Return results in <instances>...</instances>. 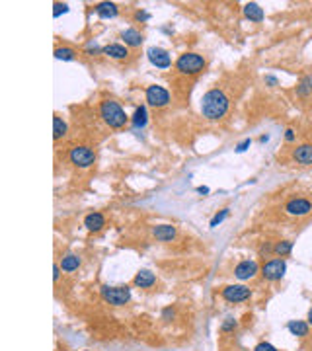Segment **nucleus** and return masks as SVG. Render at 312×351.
<instances>
[{"instance_id": "f257e3e1", "label": "nucleus", "mask_w": 312, "mask_h": 351, "mask_svg": "<svg viewBox=\"0 0 312 351\" xmlns=\"http://www.w3.org/2000/svg\"><path fill=\"white\" fill-rule=\"evenodd\" d=\"M228 106H230L228 98H226V94H224L223 90H219V88L209 90V92L201 98V113H203V117L211 119V121H217V119H221V117L226 115Z\"/></svg>"}, {"instance_id": "f03ea898", "label": "nucleus", "mask_w": 312, "mask_h": 351, "mask_svg": "<svg viewBox=\"0 0 312 351\" xmlns=\"http://www.w3.org/2000/svg\"><path fill=\"white\" fill-rule=\"evenodd\" d=\"M100 117L111 129H121L129 121V115L125 113V109L119 106V102H115V100H104L100 104Z\"/></svg>"}, {"instance_id": "7ed1b4c3", "label": "nucleus", "mask_w": 312, "mask_h": 351, "mask_svg": "<svg viewBox=\"0 0 312 351\" xmlns=\"http://www.w3.org/2000/svg\"><path fill=\"white\" fill-rule=\"evenodd\" d=\"M205 59L199 53H184L176 61V70L182 74H199L205 68Z\"/></svg>"}, {"instance_id": "20e7f679", "label": "nucleus", "mask_w": 312, "mask_h": 351, "mask_svg": "<svg viewBox=\"0 0 312 351\" xmlns=\"http://www.w3.org/2000/svg\"><path fill=\"white\" fill-rule=\"evenodd\" d=\"M102 299L113 306H123L127 302L131 301V289L123 285V287H109V285H104L102 287Z\"/></svg>"}, {"instance_id": "39448f33", "label": "nucleus", "mask_w": 312, "mask_h": 351, "mask_svg": "<svg viewBox=\"0 0 312 351\" xmlns=\"http://www.w3.org/2000/svg\"><path fill=\"white\" fill-rule=\"evenodd\" d=\"M68 160L78 168H90L96 162V152L90 146H74L68 152Z\"/></svg>"}, {"instance_id": "423d86ee", "label": "nucleus", "mask_w": 312, "mask_h": 351, "mask_svg": "<svg viewBox=\"0 0 312 351\" xmlns=\"http://www.w3.org/2000/svg\"><path fill=\"white\" fill-rule=\"evenodd\" d=\"M287 271V263L281 258H275V260H269L262 265V275L263 279L267 281H279L283 275Z\"/></svg>"}, {"instance_id": "0eeeda50", "label": "nucleus", "mask_w": 312, "mask_h": 351, "mask_svg": "<svg viewBox=\"0 0 312 351\" xmlns=\"http://www.w3.org/2000/svg\"><path fill=\"white\" fill-rule=\"evenodd\" d=\"M146 104L152 107H164L170 104V94L164 86L158 84H150L146 88Z\"/></svg>"}, {"instance_id": "6e6552de", "label": "nucleus", "mask_w": 312, "mask_h": 351, "mask_svg": "<svg viewBox=\"0 0 312 351\" xmlns=\"http://www.w3.org/2000/svg\"><path fill=\"white\" fill-rule=\"evenodd\" d=\"M285 211L291 217H306L312 213V201H308L306 197H295L291 201H287Z\"/></svg>"}, {"instance_id": "1a4fd4ad", "label": "nucleus", "mask_w": 312, "mask_h": 351, "mask_svg": "<svg viewBox=\"0 0 312 351\" xmlns=\"http://www.w3.org/2000/svg\"><path fill=\"white\" fill-rule=\"evenodd\" d=\"M252 297V291L244 285H228L223 289V299L228 302H244Z\"/></svg>"}, {"instance_id": "9d476101", "label": "nucleus", "mask_w": 312, "mask_h": 351, "mask_svg": "<svg viewBox=\"0 0 312 351\" xmlns=\"http://www.w3.org/2000/svg\"><path fill=\"white\" fill-rule=\"evenodd\" d=\"M146 57L148 61L158 68H168L172 65V59H170V53L162 47H148L146 51Z\"/></svg>"}, {"instance_id": "9b49d317", "label": "nucleus", "mask_w": 312, "mask_h": 351, "mask_svg": "<svg viewBox=\"0 0 312 351\" xmlns=\"http://www.w3.org/2000/svg\"><path fill=\"white\" fill-rule=\"evenodd\" d=\"M258 271H260V267H258V263L252 262V260H244V262H240L236 267H234V275H236L240 281L252 279V277H256V273Z\"/></svg>"}, {"instance_id": "f8f14e48", "label": "nucleus", "mask_w": 312, "mask_h": 351, "mask_svg": "<svg viewBox=\"0 0 312 351\" xmlns=\"http://www.w3.org/2000/svg\"><path fill=\"white\" fill-rule=\"evenodd\" d=\"M292 160L301 166L312 164V145H299L292 150Z\"/></svg>"}, {"instance_id": "ddd939ff", "label": "nucleus", "mask_w": 312, "mask_h": 351, "mask_svg": "<svg viewBox=\"0 0 312 351\" xmlns=\"http://www.w3.org/2000/svg\"><path fill=\"white\" fill-rule=\"evenodd\" d=\"M152 234H154L156 240H162V242H170L176 238V228L172 224H158L152 228Z\"/></svg>"}, {"instance_id": "4468645a", "label": "nucleus", "mask_w": 312, "mask_h": 351, "mask_svg": "<svg viewBox=\"0 0 312 351\" xmlns=\"http://www.w3.org/2000/svg\"><path fill=\"white\" fill-rule=\"evenodd\" d=\"M84 226H86L90 232H98V230H102L106 226V219H104L102 213H90L84 219Z\"/></svg>"}, {"instance_id": "2eb2a0df", "label": "nucleus", "mask_w": 312, "mask_h": 351, "mask_svg": "<svg viewBox=\"0 0 312 351\" xmlns=\"http://www.w3.org/2000/svg\"><path fill=\"white\" fill-rule=\"evenodd\" d=\"M121 39L125 41V45H129V47H139L143 41H145V37H143V33L139 31V29H123L121 31Z\"/></svg>"}, {"instance_id": "dca6fc26", "label": "nucleus", "mask_w": 312, "mask_h": 351, "mask_svg": "<svg viewBox=\"0 0 312 351\" xmlns=\"http://www.w3.org/2000/svg\"><path fill=\"white\" fill-rule=\"evenodd\" d=\"M94 10H96L98 16L104 20L115 18L117 14H119V8H117V4H113V2H100V4L94 6Z\"/></svg>"}, {"instance_id": "f3484780", "label": "nucleus", "mask_w": 312, "mask_h": 351, "mask_svg": "<svg viewBox=\"0 0 312 351\" xmlns=\"http://www.w3.org/2000/svg\"><path fill=\"white\" fill-rule=\"evenodd\" d=\"M102 53L107 55L111 59H117V61H123V59L129 57V51H127L125 45H119V43H111V45H106L102 49Z\"/></svg>"}, {"instance_id": "a211bd4d", "label": "nucleus", "mask_w": 312, "mask_h": 351, "mask_svg": "<svg viewBox=\"0 0 312 351\" xmlns=\"http://www.w3.org/2000/svg\"><path fill=\"white\" fill-rule=\"evenodd\" d=\"M244 16L250 20V22H262L263 20V8L260 4H256V2H248L246 6H244Z\"/></svg>"}, {"instance_id": "6ab92c4d", "label": "nucleus", "mask_w": 312, "mask_h": 351, "mask_svg": "<svg viewBox=\"0 0 312 351\" xmlns=\"http://www.w3.org/2000/svg\"><path fill=\"white\" fill-rule=\"evenodd\" d=\"M156 281L154 273L148 271V269H141V271L135 275V285L136 287H141V289H148V287H152Z\"/></svg>"}, {"instance_id": "aec40b11", "label": "nucleus", "mask_w": 312, "mask_h": 351, "mask_svg": "<svg viewBox=\"0 0 312 351\" xmlns=\"http://www.w3.org/2000/svg\"><path fill=\"white\" fill-rule=\"evenodd\" d=\"M287 330L291 332L292 336H299V338H304V336H308V330H310V326H308V322L291 320L289 324H287Z\"/></svg>"}, {"instance_id": "412c9836", "label": "nucleus", "mask_w": 312, "mask_h": 351, "mask_svg": "<svg viewBox=\"0 0 312 351\" xmlns=\"http://www.w3.org/2000/svg\"><path fill=\"white\" fill-rule=\"evenodd\" d=\"M297 94L301 98H308L312 94V74H304L297 84Z\"/></svg>"}, {"instance_id": "4be33fe9", "label": "nucleus", "mask_w": 312, "mask_h": 351, "mask_svg": "<svg viewBox=\"0 0 312 351\" xmlns=\"http://www.w3.org/2000/svg\"><path fill=\"white\" fill-rule=\"evenodd\" d=\"M78 265H80V258H78L76 254H67L61 260V267L65 271H74V269H78Z\"/></svg>"}, {"instance_id": "5701e85b", "label": "nucleus", "mask_w": 312, "mask_h": 351, "mask_svg": "<svg viewBox=\"0 0 312 351\" xmlns=\"http://www.w3.org/2000/svg\"><path fill=\"white\" fill-rule=\"evenodd\" d=\"M65 135H67V123H65L63 117L55 115L53 117V139L59 141V139H63Z\"/></svg>"}, {"instance_id": "b1692460", "label": "nucleus", "mask_w": 312, "mask_h": 351, "mask_svg": "<svg viewBox=\"0 0 312 351\" xmlns=\"http://www.w3.org/2000/svg\"><path fill=\"white\" fill-rule=\"evenodd\" d=\"M133 125L136 127V129H141V127L146 125V121H148V113H146V107L145 106H139L135 109V115H133Z\"/></svg>"}, {"instance_id": "393cba45", "label": "nucleus", "mask_w": 312, "mask_h": 351, "mask_svg": "<svg viewBox=\"0 0 312 351\" xmlns=\"http://www.w3.org/2000/svg\"><path fill=\"white\" fill-rule=\"evenodd\" d=\"M291 252H292L291 240H281V242H277L273 246V254H277L279 258H285V256H289Z\"/></svg>"}, {"instance_id": "a878e982", "label": "nucleus", "mask_w": 312, "mask_h": 351, "mask_svg": "<svg viewBox=\"0 0 312 351\" xmlns=\"http://www.w3.org/2000/svg\"><path fill=\"white\" fill-rule=\"evenodd\" d=\"M74 55H76V51H74V49H70V47L55 49V59H59V61H72Z\"/></svg>"}, {"instance_id": "bb28decb", "label": "nucleus", "mask_w": 312, "mask_h": 351, "mask_svg": "<svg viewBox=\"0 0 312 351\" xmlns=\"http://www.w3.org/2000/svg\"><path fill=\"white\" fill-rule=\"evenodd\" d=\"M228 213H230V211H228V209H223V211H221V213H217L213 217V219H211V226H217V224H221L224 221V219H226V217H228Z\"/></svg>"}, {"instance_id": "cd10ccee", "label": "nucleus", "mask_w": 312, "mask_h": 351, "mask_svg": "<svg viewBox=\"0 0 312 351\" xmlns=\"http://www.w3.org/2000/svg\"><path fill=\"white\" fill-rule=\"evenodd\" d=\"M254 351H277V347H273L271 343H267V341H262V343H258Z\"/></svg>"}, {"instance_id": "c85d7f7f", "label": "nucleus", "mask_w": 312, "mask_h": 351, "mask_svg": "<svg viewBox=\"0 0 312 351\" xmlns=\"http://www.w3.org/2000/svg\"><path fill=\"white\" fill-rule=\"evenodd\" d=\"M65 12H68L67 4H61V2H57V4H55V10H53V16H55V18H59V16H61V14H65Z\"/></svg>"}, {"instance_id": "c756f323", "label": "nucleus", "mask_w": 312, "mask_h": 351, "mask_svg": "<svg viewBox=\"0 0 312 351\" xmlns=\"http://www.w3.org/2000/svg\"><path fill=\"white\" fill-rule=\"evenodd\" d=\"M238 324H236V320H232V318H228V320L224 322L223 324V332H230V330H234Z\"/></svg>"}, {"instance_id": "7c9ffc66", "label": "nucleus", "mask_w": 312, "mask_h": 351, "mask_svg": "<svg viewBox=\"0 0 312 351\" xmlns=\"http://www.w3.org/2000/svg\"><path fill=\"white\" fill-rule=\"evenodd\" d=\"M271 252H273V246L269 242H265L262 248H260V256H267V254H271Z\"/></svg>"}, {"instance_id": "2f4dec72", "label": "nucleus", "mask_w": 312, "mask_h": 351, "mask_svg": "<svg viewBox=\"0 0 312 351\" xmlns=\"http://www.w3.org/2000/svg\"><path fill=\"white\" fill-rule=\"evenodd\" d=\"M250 145H252V141H250V139H244L242 143L236 146V150H238V152H244V150H246V148H248Z\"/></svg>"}, {"instance_id": "473e14b6", "label": "nucleus", "mask_w": 312, "mask_h": 351, "mask_svg": "<svg viewBox=\"0 0 312 351\" xmlns=\"http://www.w3.org/2000/svg\"><path fill=\"white\" fill-rule=\"evenodd\" d=\"M148 18H150V16H148V12H141V10H139V12L135 14L136 22H145V20H148Z\"/></svg>"}, {"instance_id": "72a5a7b5", "label": "nucleus", "mask_w": 312, "mask_h": 351, "mask_svg": "<svg viewBox=\"0 0 312 351\" xmlns=\"http://www.w3.org/2000/svg\"><path fill=\"white\" fill-rule=\"evenodd\" d=\"M174 314H176V312L172 310V308H164V312H162V318H164V320H172V318H174Z\"/></svg>"}, {"instance_id": "f704fd0d", "label": "nucleus", "mask_w": 312, "mask_h": 351, "mask_svg": "<svg viewBox=\"0 0 312 351\" xmlns=\"http://www.w3.org/2000/svg\"><path fill=\"white\" fill-rule=\"evenodd\" d=\"M265 84L273 88V86H277V84H279V80H277L275 76H265Z\"/></svg>"}, {"instance_id": "c9c22d12", "label": "nucleus", "mask_w": 312, "mask_h": 351, "mask_svg": "<svg viewBox=\"0 0 312 351\" xmlns=\"http://www.w3.org/2000/svg\"><path fill=\"white\" fill-rule=\"evenodd\" d=\"M59 277H61V265H59V263H55V265H53V279H55V281H59Z\"/></svg>"}, {"instance_id": "e433bc0d", "label": "nucleus", "mask_w": 312, "mask_h": 351, "mask_svg": "<svg viewBox=\"0 0 312 351\" xmlns=\"http://www.w3.org/2000/svg\"><path fill=\"white\" fill-rule=\"evenodd\" d=\"M285 141H289V143L295 141V131H292V129H287V131H285Z\"/></svg>"}, {"instance_id": "4c0bfd02", "label": "nucleus", "mask_w": 312, "mask_h": 351, "mask_svg": "<svg viewBox=\"0 0 312 351\" xmlns=\"http://www.w3.org/2000/svg\"><path fill=\"white\" fill-rule=\"evenodd\" d=\"M197 191H199V193H209V187H203V185H201V187H197Z\"/></svg>"}, {"instance_id": "58836bf2", "label": "nucleus", "mask_w": 312, "mask_h": 351, "mask_svg": "<svg viewBox=\"0 0 312 351\" xmlns=\"http://www.w3.org/2000/svg\"><path fill=\"white\" fill-rule=\"evenodd\" d=\"M306 320H308V326H312V308L308 310V316H306Z\"/></svg>"}]
</instances>
